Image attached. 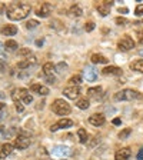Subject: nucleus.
I'll return each instance as SVG.
<instances>
[{
  "mask_svg": "<svg viewBox=\"0 0 143 160\" xmlns=\"http://www.w3.org/2000/svg\"><path fill=\"white\" fill-rule=\"evenodd\" d=\"M30 7L29 3H24V2H20V3H13L7 10V17L10 20H23L24 17L29 16Z\"/></svg>",
  "mask_w": 143,
  "mask_h": 160,
  "instance_id": "f257e3e1",
  "label": "nucleus"
},
{
  "mask_svg": "<svg viewBox=\"0 0 143 160\" xmlns=\"http://www.w3.org/2000/svg\"><path fill=\"white\" fill-rule=\"evenodd\" d=\"M136 99H142V94L133 89H125L120 90L115 94V100L116 102H123V100H136Z\"/></svg>",
  "mask_w": 143,
  "mask_h": 160,
  "instance_id": "f03ea898",
  "label": "nucleus"
},
{
  "mask_svg": "<svg viewBox=\"0 0 143 160\" xmlns=\"http://www.w3.org/2000/svg\"><path fill=\"white\" fill-rule=\"evenodd\" d=\"M52 110H53L56 114H59V116H67V114L72 112L70 104L67 103V102H64L63 99H56L54 100L53 104H52Z\"/></svg>",
  "mask_w": 143,
  "mask_h": 160,
  "instance_id": "7ed1b4c3",
  "label": "nucleus"
},
{
  "mask_svg": "<svg viewBox=\"0 0 143 160\" xmlns=\"http://www.w3.org/2000/svg\"><path fill=\"white\" fill-rule=\"evenodd\" d=\"M117 47H119V50H122V52H127V50H132L135 47V42L132 37L123 36L117 42Z\"/></svg>",
  "mask_w": 143,
  "mask_h": 160,
  "instance_id": "20e7f679",
  "label": "nucleus"
},
{
  "mask_svg": "<svg viewBox=\"0 0 143 160\" xmlns=\"http://www.w3.org/2000/svg\"><path fill=\"white\" fill-rule=\"evenodd\" d=\"M30 146V139L26 136H17L16 139H14V147H17L19 150H24L27 149V147Z\"/></svg>",
  "mask_w": 143,
  "mask_h": 160,
  "instance_id": "39448f33",
  "label": "nucleus"
},
{
  "mask_svg": "<svg viewBox=\"0 0 143 160\" xmlns=\"http://www.w3.org/2000/svg\"><path fill=\"white\" fill-rule=\"evenodd\" d=\"M63 94L67 97V99L74 100V99H77V97L80 96V89L77 86H69V87H66V89L63 90Z\"/></svg>",
  "mask_w": 143,
  "mask_h": 160,
  "instance_id": "423d86ee",
  "label": "nucleus"
},
{
  "mask_svg": "<svg viewBox=\"0 0 143 160\" xmlns=\"http://www.w3.org/2000/svg\"><path fill=\"white\" fill-rule=\"evenodd\" d=\"M72 126H73V120L62 119V120H59L56 124H53V126L50 127V130H52V132H56V130H59V129H67V127H72Z\"/></svg>",
  "mask_w": 143,
  "mask_h": 160,
  "instance_id": "0eeeda50",
  "label": "nucleus"
},
{
  "mask_svg": "<svg viewBox=\"0 0 143 160\" xmlns=\"http://www.w3.org/2000/svg\"><path fill=\"white\" fill-rule=\"evenodd\" d=\"M112 4H113V2H99V3H96V9L102 16H107Z\"/></svg>",
  "mask_w": 143,
  "mask_h": 160,
  "instance_id": "6e6552de",
  "label": "nucleus"
},
{
  "mask_svg": "<svg viewBox=\"0 0 143 160\" xmlns=\"http://www.w3.org/2000/svg\"><path fill=\"white\" fill-rule=\"evenodd\" d=\"M52 153H53L54 156H59V157H63V156L66 157V156H70V154H72V150L66 146H54L53 150H52Z\"/></svg>",
  "mask_w": 143,
  "mask_h": 160,
  "instance_id": "1a4fd4ad",
  "label": "nucleus"
},
{
  "mask_svg": "<svg viewBox=\"0 0 143 160\" xmlns=\"http://www.w3.org/2000/svg\"><path fill=\"white\" fill-rule=\"evenodd\" d=\"M130 156H132V150L129 147H123V149H120L116 152L115 160H129Z\"/></svg>",
  "mask_w": 143,
  "mask_h": 160,
  "instance_id": "9d476101",
  "label": "nucleus"
},
{
  "mask_svg": "<svg viewBox=\"0 0 143 160\" xmlns=\"http://www.w3.org/2000/svg\"><path fill=\"white\" fill-rule=\"evenodd\" d=\"M37 63V59L34 56H29L26 57L24 60H20L19 63H17V67L19 69H29L30 66H34Z\"/></svg>",
  "mask_w": 143,
  "mask_h": 160,
  "instance_id": "9b49d317",
  "label": "nucleus"
},
{
  "mask_svg": "<svg viewBox=\"0 0 143 160\" xmlns=\"http://www.w3.org/2000/svg\"><path fill=\"white\" fill-rule=\"evenodd\" d=\"M30 90H32L33 93L40 94V96H47V94H49V89H47L46 86H43V84L34 83V84H32V86H30Z\"/></svg>",
  "mask_w": 143,
  "mask_h": 160,
  "instance_id": "f8f14e48",
  "label": "nucleus"
},
{
  "mask_svg": "<svg viewBox=\"0 0 143 160\" xmlns=\"http://www.w3.org/2000/svg\"><path fill=\"white\" fill-rule=\"evenodd\" d=\"M105 122H106V119H105L103 114H93V116L89 117V123L93 124V126H96V127L103 126Z\"/></svg>",
  "mask_w": 143,
  "mask_h": 160,
  "instance_id": "ddd939ff",
  "label": "nucleus"
},
{
  "mask_svg": "<svg viewBox=\"0 0 143 160\" xmlns=\"http://www.w3.org/2000/svg\"><path fill=\"white\" fill-rule=\"evenodd\" d=\"M50 13H52V6H50L49 3H43L36 10V14L39 17H47Z\"/></svg>",
  "mask_w": 143,
  "mask_h": 160,
  "instance_id": "4468645a",
  "label": "nucleus"
},
{
  "mask_svg": "<svg viewBox=\"0 0 143 160\" xmlns=\"http://www.w3.org/2000/svg\"><path fill=\"white\" fill-rule=\"evenodd\" d=\"M13 144L10 143H4L3 146L0 147V159H6V157H9L10 154H12V152H13Z\"/></svg>",
  "mask_w": 143,
  "mask_h": 160,
  "instance_id": "2eb2a0df",
  "label": "nucleus"
},
{
  "mask_svg": "<svg viewBox=\"0 0 143 160\" xmlns=\"http://www.w3.org/2000/svg\"><path fill=\"white\" fill-rule=\"evenodd\" d=\"M16 93H19V97H22L23 103L29 104V103H32V102H33V96H32V94H30L26 89H19V90H16Z\"/></svg>",
  "mask_w": 143,
  "mask_h": 160,
  "instance_id": "dca6fc26",
  "label": "nucleus"
},
{
  "mask_svg": "<svg viewBox=\"0 0 143 160\" xmlns=\"http://www.w3.org/2000/svg\"><path fill=\"white\" fill-rule=\"evenodd\" d=\"M103 74H110V76H122V69L116 66H109V67H105L102 70Z\"/></svg>",
  "mask_w": 143,
  "mask_h": 160,
  "instance_id": "f3484780",
  "label": "nucleus"
},
{
  "mask_svg": "<svg viewBox=\"0 0 143 160\" xmlns=\"http://www.w3.org/2000/svg\"><path fill=\"white\" fill-rule=\"evenodd\" d=\"M87 93H89V96L92 97V99H100V97L103 96V89L100 86H97V87H90L89 90H87Z\"/></svg>",
  "mask_w": 143,
  "mask_h": 160,
  "instance_id": "a211bd4d",
  "label": "nucleus"
},
{
  "mask_svg": "<svg viewBox=\"0 0 143 160\" xmlns=\"http://www.w3.org/2000/svg\"><path fill=\"white\" fill-rule=\"evenodd\" d=\"M2 34L3 36H14L17 33V27L14 24H6L4 27H2Z\"/></svg>",
  "mask_w": 143,
  "mask_h": 160,
  "instance_id": "6ab92c4d",
  "label": "nucleus"
},
{
  "mask_svg": "<svg viewBox=\"0 0 143 160\" xmlns=\"http://www.w3.org/2000/svg\"><path fill=\"white\" fill-rule=\"evenodd\" d=\"M84 76H86L87 82H94V80L97 79L96 70H93L92 67H86V70H84Z\"/></svg>",
  "mask_w": 143,
  "mask_h": 160,
  "instance_id": "aec40b11",
  "label": "nucleus"
},
{
  "mask_svg": "<svg viewBox=\"0 0 143 160\" xmlns=\"http://www.w3.org/2000/svg\"><path fill=\"white\" fill-rule=\"evenodd\" d=\"M92 62H93V63H97V64H106V63H109V59H106L103 54L94 53L93 56H92Z\"/></svg>",
  "mask_w": 143,
  "mask_h": 160,
  "instance_id": "412c9836",
  "label": "nucleus"
},
{
  "mask_svg": "<svg viewBox=\"0 0 143 160\" xmlns=\"http://www.w3.org/2000/svg\"><path fill=\"white\" fill-rule=\"evenodd\" d=\"M54 64H52V63H44L43 64V73L46 74L47 77H52L53 76V72H54Z\"/></svg>",
  "mask_w": 143,
  "mask_h": 160,
  "instance_id": "4be33fe9",
  "label": "nucleus"
},
{
  "mask_svg": "<svg viewBox=\"0 0 143 160\" xmlns=\"http://www.w3.org/2000/svg\"><path fill=\"white\" fill-rule=\"evenodd\" d=\"M17 47H19V44L16 40H6V43H4V49L7 52H14V50H17Z\"/></svg>",
  "mask_w": 143,
  "mask_h": 160,
  "instance_id": "5701e85b",
  "label": "nucleus"
},
{
  "mask_svg": "<svg viewBox=\"0 0 143 160\" xmlns=\"http://www.w3.org/2000/svg\"><path fill=\"white\" fill-rule=\"evenodd\" d=\"M130 67L133 70H136V72H139V73H143V59L133 62V63L130 64Z\"/></svg>",
  "mask_w": 143,
  "mask_h": 160,
  "instance_id": "b1692460",
  "label": "nucleus"
},
{
  "mask_svg": "<svg viewBox=\"0 0 143 160\" xmlns=\"http://www.w3.org/2000/svg\"><path fill=\"white\" fill-rule=\"evenodd\" d=\"M76 106L79 107V109H82V110H86L87 107L90 106L89 99H86V97H83V99H79V100H77V103H76Z\"/></svg>",
  "mask_w": 143,
  "mask_h": 160,
  "instance_id": "393cba45",
  "label": "nucleus"
},
{
  "mask_svg": "<svg viewBox=\"0 0 143 160\" xmlns=\"http://www.w3.org/2000/svg\"><path fill=\"white\" fill-rule=\"evenodd\" d=\"M77 136H79V142H80V143H86V142H87V140H89V139H87V137H89V136H87V133H86V130H84V129H79V130H77Z\"/></svg>",
  "mask_w": 143,
  "mask_h": 160,
  "instance_id": "a878e982",
  "label": "nucleus"
},
{
  "mask_svg": "<svg viewBox=\"0 0 143 160\" xmlns=\"http://www.w3.org/2000/svg\"><path fill=\"white\" fill-rule=\"evenodd\" d=\"M82 9H80V6H77V4H73V6L70 7V14L72 16H76V17H79V16H82Z\"/></svg>",
  "mask_w": 143,
  "mask_h": 160,
  "instance_id": "bb28decb",
  "label": "nucleus"
},
{
  "mask_svg": "<svg viewBox=\"0 0 143 160\" xmlns=\"http://www.w3.org/2000/svg\"><path fill=\"white\" fill-rule=\"evenodd\" d=\"M80 82H82V76L80 74H74V76H72L69 79L70 86H77V84H80Z\"/></svg>",
  "mask_w": 143,
  "mask_h": 160,
  "instance_id": "cd10ccee",
  "label": "nucleus"
},
{
  "mask_svg": "<svg viewBox=\"0 0 143 160\" xmlns=\"http://www.w3.org/2000/svg\"><path fill=\"white\" fill-rule=\"evenodd\" d=\"M13 100H14V104H16V110L19 112V113H22V112L24 110V107H23V104H22V102H20V100L17 99L14 94H13Z\"/></svg>",
  "mask_w": 143,
  "mask_h": 160,
  "instance_id": "c85d7f7f",
  "label": "nucleus"
},
{
  "mask_svg": "<svg viewBox=\"0 0 143 160\" xmlns=\"http://www.w3.org/2000/svg\"><path fill=\"white\" fill-rule=\"evenodd\" d=\"M37 24H39V22H37V20H29V22L26 23V29H29V30L36 29Z\"/></svg>",
  "mask_w": 143,
  "mask_h": 160,
  "instance_id": "c756f323",
  "label": "nucleus"
},
{
  "mask_svg": "<svg viewBox=\"0 0 143 160\" xmlns=\"http://www.w3.org/2000/svg\"><path fill=\"white\" fill-rule=\"evenodd\" d=\"M130 133H132V129H129V127H127V129L122 130V132L119 133V139H126V137L129 136Z\"/></svg>",
  "mask_w": 143,
  "mask_h": 160,
  "instance_id": "7c9ffc66",
  "label": "nucleus"
},
{
  "mask_svg": "<svg viewBox=\"0 0 143 160\" xmlns=\"http://www.w3.org/2000/svg\"><path fill=\"white\" fill-rule=\"evenodd\" d=\"M17 54L19 56H32V52H30V49H20V50H17Z\"/></svg>",
  "mask_w": 143,
  "mask_h": 160,
  "instance_id": "2f4dec72",
  "label": "nucleus"
},
{
  "mask_svg": "<svg viewBox=\"0 0 143 160\" xmlns=\"http://www.w3.org/2000/svg\"><path fill=\"white\" fill-rule=\"evenodd\" d=\"M135 14L136 16H143V4H137V7L135 9Z\"/></svg>",
  "mask_w": 143,
  "mask_h": 160,
  "instance_id": "473e14b6",
  "label": "nucleus"
},
{
  "mask_svg": "<svg viewBox=\"0 0 143 160\" xmlns=\"http://www.w3.org/2000/svg\"><path fill=\"white\" fill-rule=\"evenodd\" d=\"M56 67H57V72H59V73H62V72H64V70L67 69V64L66 63H59Z\"/></svg>",
  "mask_w": 143,
  "mask_h": 160,
  "instance_id": "72a5a7b5",
  "label": "nucleus"
},
{
  "mask_svg": "<svg viewBox=\"0 0 143 160\" xmlns=\"http://www.w3.org/2000/svg\"><path fill=\"white\" fill-rule=\"evenodd\" d=\"M136 33H137V40H139V43L143 44V29H139Z\"/></svg>",
  "mask_w": 143,
  "mask_h": 160,
  "instance_id": "f704fd0d",
  "label": "nucleus"
},
{
  "mask_svg": "<svg viewBox=\"0 0 143 160\" xmlns=\"http://www.w3.org/2000/svg\"><path fill=\"white\" fill-rule=\"evenodd\" d=\"M116 23L119 24V26H125V24L127 23V20L125 19V17H117V19H116Z\"/></svg>",
  "mask_w": 143,
  "mask_h": 160,
  "instance_id": "c9c22d12",
  "label": "nucleus"
},
{
  "mask_svg": "<svg viewBox=\"0 0 143 160\" xmlns=\"http://www.w3.org/2000/svg\"><path fill=\"white\" fill-rule=\"evenodd\" d=\"M93 29H94L93 22H89V23H86V26H84V30H86V32H92Z\"/></svg>",
  "mask_w": 143,
  "mask_h": 160,
  "instance_id": "e433bc0d",
  "label": "nucleus"
},
{
  "mask_svg": "<svg viewBox=\"0 0 143 160\" xmlns=\"http://www.w3.org/2000/svg\"><path fill=\"white\" fill-rule=\"evenodd\" d=\"M112 123H113V124H116V126H119V124L122 123V120H120V119H117V117H116V119H113V122H112Z\"/></svg>",
  "mask_w": 143,
  "mask_h": 160,
  "instance_id": "4c0bfd02",
  "label": "nucleus"
},
{
  "mask_svg": "<svg viewBox=\"0 0 143 160\" xmlns=\"http://www.w3.org/2000/svg\"><path fill=\"white\" fill-rule=\"evenodd\" d=\"M137 159H139V160L143 159V149H140V152L137 153Z\"/></svg>",
  "mask_w": 143,
  "mask_h": 160,
  "instance_id": "58836bf2",
  "label": "nucleus"
},
{
  "mask_svg": "<svg viewBox=\"0 0 143 160\" xmlns=\"http://www.w3.org/2000/svg\"><path fill=\"white\" fill-rule=\"evenodd\" d=\"M42 43H43L42 40H37V42H36V44H37V46H42Z\"/></svg>",
  "mask_w": 143,
  "mask_h": 160,
  "instance_id": "ea45409f",
  "label": "nucleus"
},
{
  "mask_svg": "<svg viewBox=\"0 0 143 160\" xmlns=\"http://www.w3.org/2000/svg\"><path fill=\"white\" fill-rule=\"evenodd\" d=\"M4 109V103H0V112Z\"/></svg>",
  "mask_w": 143,
  "mask_h": 160,
  "instance_id": "a19ab883",
  "label": "nucleus"
},
{
  "mask_svg": "<svg viewBox=\"0 0 143 160\" xmlns=\"http://www.w3.org/2000/svg\"><path fill=\"white\" fill-rule=\"evenodd\" d=\"M119 12H123V13H126L127 9H125V7H123V9H119Z\"/></svg>",
  "mask_w": 143,
  "mask_h": 160,
  "instance_id": "79ce46f5",
  "label": "nucleus"
},
{
  "mask_svg": "<svg viewBox=\"0 0 143 160\" xmlns=\"http://www.w3.org/2000/svg\"><path fill=\"white\" fill-rule=\"evenodd\" d=\"M139 53H140V54H142V56H143V50H140V52H139Z\"/></svg>",
  "mask_w": 143,
  "mask_h": 160,
  "instance_id": "37998d69",
  "label": "nucleus"
},
{
  "mask_svg": "<svg viewBox=\"0 0 143 160\" xmlns=\"http://www.w3.org/2000/svg\"><path fill=\"white\" fill-rule=\"evenodd\" d=\"M2 96H3V94H0V97H2Z\"/></svg>",
  "mask_w": 143,
  "mask_h": 160,
  "instance_id": "c03bdc74",
  "label": "nucleus"
},
{
  "mask_svg": "<svg viewBox=\"0 0 143 160\" xmlns=\"http://www.w3.org/2000/svg\"><path fill=\"white\" fill-rule=\"evenodd\" d=\"M0 46H2V44H0Z\"/></svg>",
  "mask_w": 143,
  "mask_h": 160,
  "instance_id": "a18cd8bd",
  "label": "nucleus"
}]
</instances>
